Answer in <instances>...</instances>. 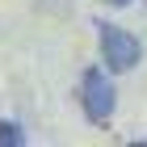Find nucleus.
<instances>
[{"mask_svg":"<svg viewBox=\"0 0 147 147\" xmlns=\"http://www.w3.org/2000/svg\"><path fill=\"white\" fill-rule=\"evenodd\" d=\"M97 34H101V59H105L109 71H130V67L139 63L143 46H139L135 34H126L122 25H113V21H101Z\"/></svg>","mask_w":147,"mask_h":147,"instance_id":"1","label":"nucleus"},{"mask_svg":"<svg viewBox=\"0 0 147 147\" xmlns=\"http://www.w3.org/2000/svg\"><path fill=\"white\" fill-rule=\"evenodd\" d=\"M84 113L92 122H109V113H113V84L105 80L101 67L84 71Z\"/></svg>","mask_w":147,"mask_h":147,"instance_id":"2","label":"nucleus"},{"mask_svg":"<svg viewBox=\"0 0 147 147\" xmlns=\"http://www.w3.org/2000/svg\"><path fill=\"white\" fill-rule=\"evenodd\" d=\"M25 143V130L17 122H0V147H21Z\"/></svg>","mask_w":147,"mask_h":147,"instance_id":"3","label":"nucleus"},{"mask_svg":"<svg viewBox=\"0 0 147 147\" xmlns=\"http://www.w3.org/2000/svg\"><path fill=\"white\" fill-rule=\"evenodd\" d=\"M105 4H130V0H105Z\"/></svg>","mask_w":147,"mask_h":147,"instance_id":"4","label":"nucleus"}]
</instances>
